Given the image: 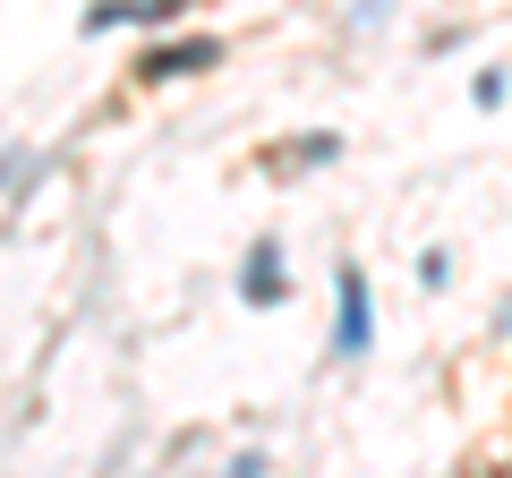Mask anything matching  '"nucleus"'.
<instances>
[{
  "label": "nucleus",
  "instance_id": "1",
  "mask_svg": "<svg viewBox=\"0 0 512 478\" xmlns=\"http://www.w3.org/2000/svg\"><path fill=\"white\" fill-rule=\"evenodd\" d=\"M342 350H367V282L342 265Z\"/></svg>",
  "mask_w": 512,
  "mask_h": 478
},
{
  "label": "nucleus",
  "instance_id": "2",
  "mask_svg": "<svg viewBox=\"0 0 512 478\" xmlns=\"http://www.w3.org/2000/svg\"><path fill=\"white\" fill-rule=\"evenodd\" d=\"M248 299H256V308H274V299H282V274H274V239H256V257H248Z\"/></svg>",
  "mask_w": 512,
  "mask_h": 478
},
{
  "label": "nucleus",
  "instance_id": "3",
  "mask_svg": "<svg viewBox=\"0 0 512 478\" xmlns=\"http://www.w3.org/2000/svg\"><path fill=\"white\" fill-rule=\"evenodd\" d=\"M214 52H222V43H180V52H154V60H146V77H188V69H205Z\"/></svg>",
  "mask_w": 512,
  "mask_h": 478
},
{
  "label": "nucleus",
  "instance_id": "4",
  "mask_svg": "<svg viewBox=\"0 0 512 478\" xmlns=\"http://www.w3.org/2000/svg\"><path fill=\"white\" fill-rule=\"evenodd\" d=\"M470 478H504V470H470Z\"/></svg>",
  "mask_w": 512,
  "mask_h": 478
}]
</instances>
